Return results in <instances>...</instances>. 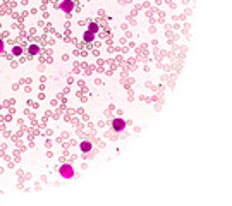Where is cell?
<instances>
[{
    "label": "cell",
    "instance_id": "cell-7",
    "mask_svg": "<svg viewBox=\"0 0 232 206\" xmlns=\"http://www.w3.org/2000/svg\"><path fill=\"white\" fill-rule=\"evenodd\" d=\"M98 29H100V26H98V22L91 21V22H90V26H88V31H91L93 34H95V33H98Z\"/></svg>",
    "mask_w": 232,
    "mask_h": 206
},
{
    "label": "cell",
    "instance_id": "cell-8",
    "mask_svg": "<svg viewBox=\"0 0 232 206\" xmlns=\"http://www.w3.org/2000/svg\"><path fill=\"white\" fill-rule=\"evenodd\" d=\"M12 55L21 57V55H22V47H19V45H14V47H12Z\"/></svg>",
    "mask_w": 232,
    "mask_h": 206
},
{
    "label": "cell",
    "instance_id": "cell-4",
    "mask_svg": "<svg viewBox=\"0 0 232 206\" xmlns=\"http://www.w3.org/2000/svg\"><path fill=\"white\" fill-rule=\"evenodd\" d=\"M60 174H62L64 177H72V175H74V170H72V167L65 165V167H62V168H60Z\"/></svg>",
    "mask_w": 232,
    "mask_h": 206
},
{
    "label": "cell",
    "instance_id": "cell-1",
    "mask_svg": "<svg viewBox=\"0 0 232 206\" xmlns=\"http://www.w3.org/2000/svg\"><path fill=\"white\" fill-rule=\"evenodd\" d=\"M124 127H126V120H124V119H119V117L112 119V129H114V131L121 132Z\"/></svg>",
    "mask_w": 232,
    "mask_h": 206
},
{
    "label": "cell",
    "instance_id": "cell-6",
    "mask_svg": "<svg viewBox=\"0 0 232 206\" xmlns=\"http://www.w3.org/2000/svg\"><path fill=\"white\" fill-rule=\"evenodd\" d=\"M93 40H95V34H93V33H91V31H86L85 34H83V41H86V43H91V41H93Z\"/></svg>",
    "mask_w": 232,
    "mask_h": 206
},
{
    "label": "cell",
    "instance_id": "cell-3",
    "mask_svg": "<svg viewBox=\"0 0 232 206\" xmlns=\"http://www.w3.org/2000/svg\"><path fill=\"white\" fill-rule=\"evenodd\" d=\"M62 9H64V12H65V14H71V11L74 9V2H72V0H64Z\"/></svg>",
    "mask_w": 232,
    "mask_h": 206
},
{
    "label": "cell",
    "instance_id": "cell-2",
    "mask_svg": "<svg viewBox=\"0 0 232 206\" xmlns=\"http://www.w3.org/2000/svg\"><path fill=\"white\" fill-rule=\"evenodd\" d=\"M79 148H81L83 153H90L91 149H93V143H91V141H83V143L79 144Z\"/></svg>",
    "mask_w": 232,
    "mask_h": 206
},
{
    "label": "cell",
    "instance_id": "cell-5",
    "mask_svg": "<svg viewBox=\"0 0 232 206\" xmlns=\"http://www.w3.org/2000/svg\"><path fill=\"white\" fill-rule=\"evenodd\" d=\"M28 52H29V57H35V55L40 53V47H38V45H29Z\"/></svg>",
    "mask_w": 232,
    "mask_h": 206
},
{
    "label": "cell",
    "instance_id": "cell-9",
    "mask_svg": "<svg viewBox=\"0 0 232 206\" xmlns=\"http://www.w3.org/2000/svg\"><path fill=\"white\" fill-rule=\"evenodd\" d=\"M4 50V43H2V40H0V52Z\"/></svg>",
    "mask_w": 232,
    "mask_h": 206
}]
</instances>
